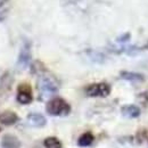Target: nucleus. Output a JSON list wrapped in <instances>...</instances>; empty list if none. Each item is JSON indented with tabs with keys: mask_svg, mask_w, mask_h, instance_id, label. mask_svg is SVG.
Instances as JSON below:
<instances>
[{
	"mask_svg": "<svg viewBox=\"0 0 148 148\" xmlns=\"http://www.w3.org/2000/svg\"><path fill=\"white\" fill-rule=\"evenodd\" d=\"M38 89H39V92L41 98H48V97H51L54 96L55 93L58 92V83L56 82V80L46 74V72L42 74H40L39 76V80H38Z\"/></svg>",
	"mask_w": 148,
	"mask_h": 148,
	"instance_id": "1",
	"label": "nucleus"
},
{
	"mask_svg": "<svg viewBox=\"0 0 148 148\" xmlns=\"http://www.w3.org/2000/svg\"><path fill=\"white\" fill-rule=\"evenodd\" d=\"M46 111L49 115L53 116H66L71 113V106L65 99L55 97L47 103Z\"/></svg>",
	"mask_w": 148,
	"mask_h": 148,
	"instance_id": "2",
	"label": "nucleus"
},
{
	"mask_svg": "<svg viewBox=\"0 0 148 148\" xmlns=\"http://www.w3.org/2000/svg\"><path fill=\"white\" fill-rule=\"evenodd\" d=\"M84 91L88 97H107L111 93V86L106 82L92 83L86 87Z\"/></svg>",
	"mask_w": 148,
	"mask_h": 148,
	"instance_id": "3",
	"label": "nucleus"
},
{
	"mask_svg": "<svg viewBox=\"0 0 148 148\" xmlns=\"http://www.w3.org/2000/svg\"><path fill=\"white\" fill-rule=\"evenodd\" d=\"M31 42L25 40L22 45L21 51H19L18 59H17V67L19 70H25L30 63H31V58H32V54H31Z\"/></svg>",
	"mask_w": 148,
	"mask_h": 148,
	"instance_id": "4",
	"label": "nucleus"
},
{
	"mask_svg": "<svg viewBox=\"0 0 148 148\" xmlns=\"http://www.w3.org/2000/svg\"><path fill=\"white\" fill-rule=\"evenodd\" d=\"M16 99L19 104L22 105H29L33 100V95H32V89L31 86L27 83H22L17 88V95Z\"/></svg>",
	"mask_w": 148,
	"mask_h": 148,
	"instance_id": "5",
	"label": "nucleus"
},
{
	"mask_svg": "<svg viewBox=\"0 0 148 148\" xmlns=\"http://www.w3.org/2000/svg\"><path fill=\"white\" fill-rule=\"evenodd\" d=\"M26 120L27 123L34 128H43L47 124V119L40 113H30Z\"/></svg>",
	"mask_w": 148,
	"mask_h": 148,
	"instance_id": "6",
	"label": "nucleus"
},
{
	"mask_svg": "<svg viewBox=\"0 0 148 148\" xmlns=\"http://www.w3.org/2000/svg\"><path fill=\"white\" fill-rule=\"evenodd\" d=\"M21 140L13 134H6L1 140V148H21Z\"/></svg>",
	"mask_w": 148,
	"mask_h": 148,
	"instance_id": "7",
	"label": "nucleus"
},
{
	"mask_svg": "<svg viewBox=\"0 0 148 148\" xmlns=\"http://www.w3.org/2000/svg\"><path fill=\"white\" fill-rule=\"evenodd\" d=\"M18 121V116L15 112L6 111L0 113V124L3 125H13Z\"/></svg>",
	"mask_w": 148,
	"mask_h": 148,
	"instance_id": "8",
	"label": "nucleus"
},
{
	"mask_svg": "<svg viewBox=\"0 0 148 148\" xmlns=\"http://www.w3.org/2000/svg\"><path fill=\"white\" fill-rule=\"evenodd\" d=\"M121 113H122L123 116H125V117H128V119H137V117L140 116L141 111H140V108H139L138 106L130 104V105H124V106H122Z\"/></svg>",
	"mask_w": 148,
	"mask_h": 148,
	"instance_id": "9",
	"label": "nucleus"
},
{
	"mask_svg": "<svg viewBox=\"0 0 148 148\" xmlns=\"http://www.w3.org/2000/svg\"><path fill=\"white\" fill-rule=\"evenodd\" d=\"M121 79L129 81L132 83H140L145 81V76L140 73H136V72H130V71H122L120 73Z\"/></svg>",
	"mask_w": 148,
	"mask_h": 148,
	"instance_id": "10",
	"label": "nucleus"
},
{
	"mask_svg": "<svg viewBox=\"0 0 148 148\" xmlns=\"http://www.w3.org/2000/svg\"><path fill=\"white\" fill-rule=\"evenodd\" d=\"M95 140V136H93L92 132L90 131H87L84 133H82L79 139H77V146L80 147H89Z\"/></svg>",
	"mask_w": 148,
	"mask_h": 148,
	"instance_id": "11",
	"label": "nucleus"
},
{
	"mask_svg": "<svg viewBox=\"0 0 148 148\" xmlns=\"http://www.w3.org/2000/svg\"><path fill=\"white\" fill-rule=\"evenodd\" d=\"M43 146L45 148H63V145L60 140L56 137H48L43 140Z\"/></svg>",
	"mask_w": 148,
	"mask_h": 148,
	"instance_id": "12",
	"label": "nucleus"
},
{
	"mask_svg": "<svg viewBox=\"0 0 148 148\" xmlns=\"http://www.w3.org/2000/svg\"><path fill=\"white\" fill-rule=\"evenodd\" d=\"M87 54L89 56V58L95 62V63H104L105 60V56L99 51H95V50H88Z\"/></svg>",
	"mask_w": 148,
	"mask_h": 148,
	"instance_id": "13",
	"label": "nucleus"
},
{
	"mask_svg": "<svg viewBox=\"0 0 148 148\" xmlns=\"http://www.w3.org/2000/svg\"><path fill=\"white\" fill-rule=\"evenodd\" d=\"M130 40V33H124V34H122L121 37H119L116 39V42L117 43H125V42H128Z\"/></svg>",
	"mask_w": 148,
	"mask_h": 148,
	"instance_id": "14",
	"label": "nucleus"
},
{
	"mask_svg": "<svg viewBox=\"0 0 148 148\" xmlns=\"http://www.w3.org/2000/svg\"><path fill=\"white\" fill-rule=\"evenodd\" d=\"M7 1H8V0H0V8H1V7H2Z\"/></svg>",
	"mask_w": 148,
	"mask_h": 148,
	"instance_id": "15",
	"label": "nucleus"
},
{
	"mask_svg": "<svg viewBox=\"0 0 148 148\" xmlns=\"http://www.w3.org/2000/svg\"><path fill=\"white\" fill-rule=\"evenodd\" d=\"M0 131H1V129H0Z\"/></svg>",
	"mask_w": 148,
	"mask_h": 148,
	"instance_id": "16",
	"label": "nucleus"
}]
</instances>
